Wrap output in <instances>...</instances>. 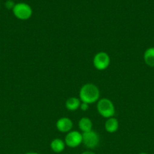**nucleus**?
<instances>
[{
  "instance_id": "ddd939ff",
  "label": "nucleus",
  "mask_w": 154,
  "mask_h": 154,
  "mask_svg": "<svg viewBox=\"0 0 154 154\" xmlns=\"http://www.w3.org/2000/svg\"><path fill=\"white\" fill-rule=\"evenodd\" d=\"M5 5L6 8L8 9V10H13L14 7L15 5V3L14 2V1H12V0H7V1L5 2Z\"/></svg>"
},
{
  "instance_id": "f3484780",
  "label": "nucleus",
  "mask_w": 154,
  "mask_h": 154,
  "mask_svg": "<svg viewBox=\"0 0 154 154\" xmlns=\"http://www.w3.org/2000/svg\"><path fill=\"white\" fill-rule=\"evenodd\" d=\"M139 154H147L146 153H139Z\"/></svg>"
},
{
  "instance_id": "f03ea898",
  "label": "nucleus",
  "mask_w": 154,
  "mask_h": 154,
  "mask_svg": "<svg viewBox=\"0 0 154 154\" xmlns=\"http://www.w3.org/2000/svg\"><path fill=\"white\" fill-rule=\"evenodd\" d=\"M97 109L101 116L105 118L113 117L115 114V107L111 100L108 99H99L97 104Z\"/></svg>"
},
{
  "instance_id": "9d476101",
  "label": "nucleus",
  "mask_w": 154,
  "mask_h": 154,
  "mask_svg": "<svg viewBox=\"0 0 154 154\" xmlns=\"http://www.w3.org/2000/svg\"><path fill=\"white\" fill-rule=\"evenodd\" d=\"M143 60L146 66L154 67V47L147 48L143 54Z\"/></svg>"
},
{
  "instance_id": "1a4fd4ad",
  "label": "nucleus",
  "mask_w": 154,
  "mask_h": 154,
  "mask_svg": "<svg viewBox=\"0 0 154 154\" xmlns=\"http://www.w3.org/2000/svg\"><path fill=\"white\" fill-rule=\"evenodd\" d=\"M65 146H66V144L64 141L60 138H55L50 144L51 150L56 153H60L63 152L65 149Z\"/></svg>"
},
{
  "instance_id": "39448f33",
  "label": "nucleus",
  "mask_w": 154,
  "mask_h": 154,
  "mask_svg": "<svg viewBox=\"0 0 154 154\" xmlns=\"http://www.w3.org/2000/svg\"><path fill=\"white\" fill-rule=\"evenodd\" d=\"M100 138L98 134L93 130L82 133V143L88 149H94L98 145Z\"/></svg>"
},
{
  "instance_id": "f257e3e1",
  "label": "nucleus",
  "mask_w": 154,
  "mask_h": 154,
  "mask_svg": "<svg viewBox=\"0 0 154 154\" xmlns=\"http://www.w3.org/2000/svg\"><path fill=\"white\" fill-rule=\"evenodd\" d=\"M99 97L100 90L95 84H85L80 89L79 99L82 102H85L90 105L98 102Z\"/></svg>"
},
{
  "instance_id": "7ed1b4c3",
  "label": "nucleus",
  "mask_w": 154,
  "mask_h": 154,
  "mask_svg": "<svg viewBox=\"0 0 154 154\" xmlns=\"http://www.w3.org/2000/svg\"><path fill=\"white\" fill-rule=\"evenodd\" d=\"M14 15L18 19L21 20H26L31 17L33 14V10L28 4L24 2H19L15 4L13 10Z\"/></svg>"
},
{
  "instance_id": "423d86ee",
  "label": "nucleus",
  "mask_w": 154,
  "mask_h": 154,
  "mask_svg": "<svg viewBox=\"0 0 154 154\" xmlns=\"http://www.w3.org/2000/svg\"><path fill=\"white\" fill-rule=\"evenodd\" d=\"M65 144L67 147L75 148L82 144V133L77 131H70L65 137Z\"/></svg>"
},
{
  "instance_id": "2eb2a0df",
  "label": "nucleus",
  "mask_w": 154,
  "mask_h": 154,
  "mask_svg": "<svg viewBox=\"0 0 154 154\" xmlns=\"http://www.w3.org/2000/svg\"><path fill=\"white\" fill-rule=\"evenodd\" d=\"M82 154H96L95 153H94L93 151H90V150H87V151L83 152Z\"/></svg>"
},
{
  "instance_id": "f8f14e48",
  "label": "nucleus",
  "mask_w": 154,
  "mask_h": 154,
  "mask_svg": "<svg viewBox=\"0 0 154 154\" xmlns=\"http://www.w3.org/2000/svg\"><path fill=\"white\" fill-rule=\"evenodd\" d=\"M92 126H93L92 122L88 117H82L79 121V127L82 133L92 130Z\"/></svg>"
},
{
  "instance_id": "6e6552de",
  "label": "nucleus",
  "mask_w": 154,
  "mask_h": 154,
  "mask_svg": "<svg viewBox=\"0 0 154 154\" xmlns=\"http://www.w3.org/2000/svg\"><path fill=\"white\" fill-rule=\"evenodd\" d=\"M119 121L116 118L112 117L107 119L104 124V128L105 130L109 133H114L119 129Z\"/></svg>"
},
{
  "instance_id": "dca6fc26",
  "label": "nucleus",
  "mask_w": 154,
  "mask_h": 154,
  "mask_svg": "<svg viewBox=\"0 0 154 154\" xmlns=\"http://www.w3.org/2000/svg\"><path fill=\"white\" fill-rule=\"evenodd\" d=\"M25 154H40L39 153H36V152H29V153H27Z\"/></svg>"
},
{
  "instance_id": "20e7f679",
  "label": "nucleus",
  "mask_w": 154,
  "mask_h": 154,
  "mask_svg": "<svg viewBox=\"0 0 154 154\" xmlns=\"http://www.w3.org/2000/svg\"><path fill=\"white\" fill-rule=\"evenodd\" d=\"M110 63V56L104 51L98 52L95 54L93 59V65L98 70L103 71L108 68Z\"/></svg>"
},
{
  "instance_id": "4468645a",
  "label": "nucleus",
  "mask_w": 154,
  "mask_h": 154,
  "mask_svg": "<svg viewBox=\"0 0 154 154\" xmlns=\"http://www.w3.org/2000/svg\"><path fill=\"white\" fill-rule=\"evenodd\" d=\"M88 104L85 103V102H81V105H80L79 108L83 111H85L88 109Z\"/></svg>"
},
{
  "instance_id": "9b49d317",
  "label": "nucleus",
  "mask_w": 154,
  "mask_h": 154,
  "mask_svg": "<svg viewBox=\"0 0 154 154\" xmlns=\"http://www.w3.org/2000/svg\"><path fill=\"white\" fill-rule=\"evenodd\" d=\"M81 105V100L79 99L76 97H70L66 101V108H67L69 111H76L77 109H79Z\"/></svg>"
},
{
  "instance_id": "0eeeda50",
  "label": "nucleus",
  "mask_w": 154,
  "mask_h": 154,
  "mask_svg": "<svg viewBox=\"0 0 154 154\" xmlns=\"http://www.w3.org/2000/svg\"><path fill=\"white\" fill-rule=\"evenodd\" d=\"M73 126V123L68 117H61L56 123V128L57 130L63 133H68L70 132Z\"/></svg>"
}]
</instances>
